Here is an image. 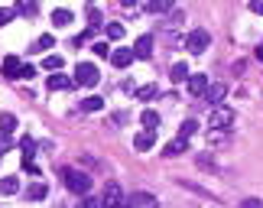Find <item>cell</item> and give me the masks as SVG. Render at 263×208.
<instances>
[{"mask_svg":"<svg viewBox=\"0 0 263 208\" xmlns=\"http://www.w3.org/2000/svg\"><path fill=\"white\" fill-rule=\"evenodd\" d=\"M46 192H49V185L46 182H33V185H29V199H33V202H39V199H46Z\"/></svg>","mask_w":263,"mask_h":208,"instance_id":"obj_22","label":"cell"},{"mask_svg":"<svg viewBox=\"0 0 263 208\" xmlns=\"http://www.w3.org/2000/svg\"><path fill=\"white\" fill-rule=\"evenodd\" d=\"M13 10H16V13H23V16H33L36 13V4H16Z\"/></svg>","mask_w":263,"mask_h":208,"instance_id":"obj_31","label":"cell"},{"mask_svg":"<svg viewBox=\"0 0 263 208\" xmlns=\"http://www.w3.org/2000/svg\"><path fill=\"white\" fill-rule=\"evenodd\" d=\"M78 107H82V111H88V114H91V111H101V107H104V98H85Z\"/></svg>","mask_w":263,"mask_h":208,"instance_id":"obj_24","label":"cell"},{"mask_svg":"<svg viewBox=\"0 0 263 208\" xmlns=\"http://www.w3.org/2000/svg\"><path fill=\"white\" fill-rule=\"evenodd\" d=\"M146 10H149V13H166V10H173V4H166V0H153Z\"/></svg>","mask_w":263,"mask_h":208,"instance_id":"obj_28","label":"cell"},{"mask_svg":"<svg viewBox=\"0 0 263 208\" xmlns=\"http://www.w3.org/2000/svg\"><path fill=\"white\" fill-rule=\"evenodd\" d=\"M240 208H263V199H244Z\"/></svg>","mask_w":263,"mask_h":208,"instance_id":"obj_32","label":"cell"},{"mask_svg":"<svg viewBox=\"0 0 263 208\" xmlns=\"http://www.w3.org/2000/svg\"><path fill=\"white\" fill-rule=\"evenodd\" d=\"M52 23H55V26H65V23H72V10H62V7H59V10H52Z\"/></svg>","mask_w":263,"mask_h":208,"instance_id":"obj_23","label":"cell"},{"mask_svg":"<svg viewBox=\"0 0 263 208\" xmlns=\"http://www.w3.org/2000/svg\"><path fill=\"white\" fill-rule=\"evenodd\" d=\"M20 192V179L16 176H4L0 179V195H16Z\"/></svg>","mask_w":263,"mask_h":208,"instance_id":"obj_15","label":"cell"},{"mask_svg":"<svg viewBox=\"0 0 263 208\" xmlns=\"http://www.w3.org/2000/svg\"><path fill=\"white\" fill-rule=\"evenodd\" d=\"M104 33H107V39H124V33H127V29H124V23H107V29H104Z\"/></svg>","mask_w":263,"mask_h":208,"instance_id":"obj_26","label":"cell"},{"mask_svg":"<svg viewBox=\"0 0 263 208\" xmlns=\"http://www.w3.org/2000/svg\"><path fill=\"white\" fill-rule=\"evenodd\" d=\"M140 121H143V127H146V130H153V134L159 130V114H156V111H149V107H146L143 114H140Z\"/></svg>","mask_w":263,"mask_h":208,"instance_id":"obj_16","label":"cell"},{"mask_svg":"<svg viewBox=\"0 0 263 208\" xmlns=\"http://www.w3.org/2000/svg\"><path fill=\"white\" fill-rule=\"evenodd\" d=\"M20 150H23V163H33V153H36V140H33V137H23V143H20Z\"/></svg>","mask_w":263,"mask_h":208,"instance_id":"obj_19","label":"cell"},{"mask_svg":"<svg viewBox=\"0 0 263 208\" xmlns=\"http://www.w3.org/2000/svg\"><path fill=\"white\" fill-rule=\"evenodd\" d=\"M88 20H91V29H101V10L98 7H88Z\"/></svg>","mask_w":263,"mask_h":208,"instance_id":"obj_29","label":"cell"},{"mask_svg":"<svg viewBox=\"0 0 263 208\" xmlns=\"http://www.w3.org/2000/svg\"><path fill=\"white\" fill-rule=\"evenodd\" d=\"M195 130H198V121H192V117H189V121L179 127V137H185V140H189V137L195 134Z\"/></svg>","mask_w":263,"mask_h":208,"instance_id":"obj_27","label":"cell"},{"mask_svg":"<svg viewBox=\"0 0 263 208\" xmlns=\"http://www.w3.org/2000/svg\"><path fill=\"white\" fill-rule=\"evenodd\" d=\"M257 59H260V62H263V46H260V49H257Z\"/></svg>","mask_w":263,"mask_h":208,"instance_id":"obj_37","label":"cell"},{"mask_svg":"<svg viewBox=\"0 0 263 208\" xmlns=\"http://www.w3.org/2000/svg\"><path fill=\"white\" fill-rule=\"evenodd\" d=\"M95 52H98V55H107V59H110V46H107V43H95Z\"/></svg>","mask_w":263,"mask_h":208,"instance_id":"obj_33","label":"cell"},{"mask_svg":"<svg viewBox=\"0 0 263 208\" xmlns=\"http://www.w3.org/2000/svg\"><path fill=\"white\" fill-rule=\"evenodd\" d=\"M62 179L68 185V192H75V195H88V189H91V179L78 169H62Z\"/></svg>","mask_w":263,"mask_h":208,"instance_id":"obj_2","label":"cell"},{"mask_svg":"<svg viewBox=\"0 0 263 208\" xmlns=\"http://www.w3.org/2000/svg\"><path fill=\"white\" fill-rule=\"evenodd\" d=\"M33 75H36V68L23 62V68H20V78H33Z\"/></svg>","mask_w":263,"mask_h":208,"instance_id":"obj_34","label":"cell"},{"mask_svg":"<svg viewBox=\"0 0 263 208\" xmlns=\"http://www.w3.org/2000/svg\"><path fill=\"white\" fill-rule=\"evenodd\" d=\"M130 62H134V52H130V49H110V65L114 68H127Z\"/></svg>","mask_w":263,"mask_h":208,"instance_id":"obj_10","label":"cell"},{"mask_svg":"<svg viewBox=\"0 0 263 208\" xmlns=\"http://www.w3.org/2000/svg\"><path fill=\"white\" fill-rule=\"evenodd\" d=\"M124 208H156V199L146 195V192H137V195H130V199L124 202Z\"/></svg>","mask_w":263,"mask_h":208,"instance_id":"obj_8","label":"cell"},{"mask_svg":"<svg viewBox=\"0 0 263 208\" xmlns=\"http://www.w3.org/2000/svg\"><path fill=\"white\" fill-rule=\"evenodd\" d=\"M250 10H254V13H260V16H263V0H254V4H250Z\"/></svg>","mask_w":263,"mask_h":208,"instance_id":"obj_36","label":"cell"},{"mask_svg":"<svg viewBox=\"0 0 263 208\" xmlns=\"http://www.w3.org/2000/svg\"><path fill=\"white\" fill-rule=\"evenodd\" d=\"M189 75H192V72H189V65H185V62H176V65H173V82L182 85V82H189Z\"/></svg>","mask_w":263,"mask_h":208,"instance_id":"obj_21","label":"cell"},{"mask_svg":"<svg viewBox=\"0 0 263 208\" xmlns=\"http://www.w3.org/2000/svg\"><path fill=\"white\" fill-rule=\"evenodd\" d=\"M101 208H124V189L117 182L104 185V199H101Z\"/></svg>","mask_w":263,"mask_h":208,"instance_id":"obj_5","label":"cell"},{"mask_svg":"<svg viewBox=\"0 0 263 208\" xmlns=\"http://www.w3.org/2000/svg\"><path fill=\"white\" fill-rule=\"evenodd\" d=\"M62 65H65V62H62V55H46V59H43V68H46L49 75L62 72Z\"/></svg>","mask_w":263,"mask_h":208,"instance_id":"obj_17","label":"cell"},{"mask_svg":"<svg viewBox=\"0 0 263 208\" xmlns=\"http://www.w3.org/2000/svg\"><path fill=\"white\" fill-rule=\"evenodd\" d=\"M153 143H156V134H153V130H140V134L134 137V146H137L140 153H143V150H149Z\"/></svg>","mask_w":263,"mask_h":208,"instance_id":"obj_12","label":"cell"},{"mask_svg":"<svg viewBox=\"0 0 263 208\" xmlns=\"http://www.w3.org/2000/svg\"><path fill=\"white\" fill-rule=\"evenodd\" d=\"M13 130H16V117L4 111V114H0V134H4V137H10Z\"/></svg>","mask_w":263,"mask_h":208,"instance_id":"obj_18","label":"cell"},{"mask_svg":"<svg viewBox=\"0 0 263 208\" xmlns=\"http://www.w3.org/2000/svg\"><path fill=\"white\" fill-rule=\"evenodd\" d=\"M224 94H228V88H224V85H208V91H205V104L218 107L221 101H224Z\"/></svg>","mask_w":263,"mask_h":208,"instance_id":"obj_11","label":"cell"},{"mask_svg":"<svg viewBox=\"0 0 263 208\" xmlns=\"http://www.w3.org/2000/svg\"><path fill=\"white\" fill-rule=\"evenodd\" d=\"M82 208H101V199H85Z\"/></svg>","mask_w":263,"mask_h":208,"instance_id":"obj_35","label":"cell"},{"mask_svg":"<svg viewBox=\"0 0 263 208\" xmlns=\"http://www.w3.org/2000/svg\"><path fill=\"white\" fill-rule=\"evenodd\" d=\"M98 82H101V72H98V65H91V62H78V68H75V85L95 88Z\"/></svg>","mask_w":263,"mask_h":208,"instance_id":"obj_3","label":"cell"},{"mask_svg":"<svg viewBox=\"0 0 263 208\" xmlns=\"http://www.w3.org/2000/svg\"><path fill=\"white\" fill-rule=\"evenodd\" d=\"M208 43H211V36H208V29H201V26L192 29V33L185 36V49H189L192 55H201L208 49Z\"/></svg>","mask_w":263,"mask_h":208,"instance_id":"obj_4","label":"cell"},{"mask_svg":"<svg viewBox=\"0 0 263 208\" xmlns=\"http://www.w3.org/2000/svg\"><path fill=\"white\" fill-rule=\"evenodd\" d=\"M185 150H189V140H185V137H176L173 143L163 146V156H179V153H185Z\"/></svg>","mask_w":263,"mask_h":208,"instance_id":"obj_13","label":"cell"},{"mask_svg":"<svg viewBox=\"0 0 263 208\" xmlns=\"http://www.w3.org/2000/svg\"><path fill=\"white\" fill-rule=\"evenodd\" d=\"M149 55H153V36L143 33V36L134 43V59H149Z\"/></svg>","mask_w":263,"mask_h":208,"instance_id":"obj_6","label":"cell"},{"mask_svg":"<svg viewBox=\"0 0 263 208\" xmlns=\"http://www.w3.org/2000/svg\"><path fill=\"white\" fill-rule=\"evenodd\" d=\"M189 91L192 94H205L208 91V75H189Z\"/></svg>","mask_w":263,"mask_h":208,"instance_id":"obj_14","label":"cell"},{"mask_svg":"<svg viewBox=\"0 0 263 208\" xmlns=\"http://www.w3.org/2000/svg\"><path fill=\"white\" fill-rule=\"evenodd\" d=\"M46 85H49V91H65V88H72L75 85V78H68L62 72H55V75H49L46 78Z\"/></svg>","mask_w":263,"mask_h":208,"instance_id":"obj_7","label":"cell"},{"mask_svg":"<svg viewBox=\"0 0 263 208\" xmlns=\"http://www.w3.org/2000/svg\"><path fill=\"white\" fill-rule=\"evenodd\" d=\"M13 16H16V10H10V7H0V26H7Z\"/></svg>","mask_w":263,"mask_h":208,"instance_id":"obj_30","label":"cell"},{"mask_svg":"<svg viewBox=\"0 0 263 208\" xmlns=\"http://www.w3.org/2000/svg\"><path fill=\"white\" fill-rule=\"evenodd\" d=\"M156 94H159V88H156V85H143V88L137 91V98H140V101H153Z\"/></svg>","mask_w":263,"mask_h":208,"instance_id":"obj_25","label":"cell"},{"mask_svg":"<svg viewBox=\"0 0 263 208\" xmlns=\"http://www.w3.org/2000/svg\"><path fill=\"white\" fill-rule=\"evenodd\" d=\"M234 124V107H228V104H218V107H211V114H208V127L211 130H224V127Z\"/></svg>","mask_w":263,"mask_h":208,"instance_id":"obj_1","label":"cell"},{"mask_svg":"<svg viewBox=\"0 0 263 208\" xmlns=\"http://www.w3.org/2000/svg\"><path fill=\"white\" fill-rule=\"evenodd\" d=\"M20 68H23V62H20L16 55H7L4 65H0V75L4 78H20Z\"/></svg>","mask_w":263,"mask_h":208,"instance_id":"obj_9","label":"cell"},{"mask_svg":"<svg viewBox=\"0 0 263 208\" xmlns=\"http://www.w3.org/2000/svg\"><path fill=\"white\" fill-rule=\"evenodd\" d=\"M52 46H55V36H52V33H43V36L33 43V52H43V49H52Z\"/></svg>","mask_w":263,"mask_h":208,"instance_id":"obj_20","label":"cell"}]
</instances>
